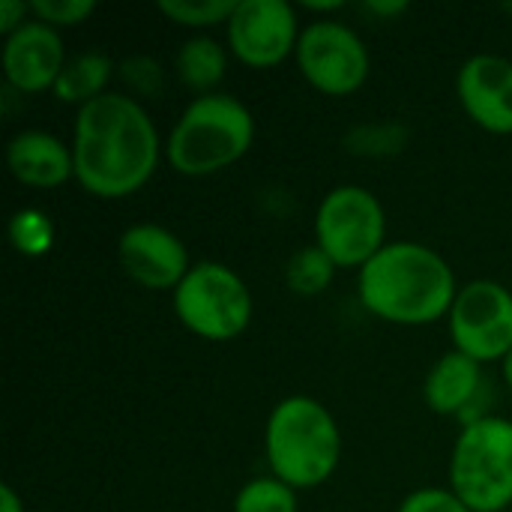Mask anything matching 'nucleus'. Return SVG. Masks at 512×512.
<instances>
[{"instance_id":"1","label":"nucleus","mask_w":512,"mask_h":512,"mask_svg":"<svg viewBox=\"0 0 512 512\" xmlns=\"http://www.w3.org/2000/svg\"><path fill=\"white\" fill-rule=\"evenodd\" d=\"M75 183L102 201L141 192L159 168L162 138L144 108L129 93L108 90L78 108L72 129Z\"/></svg>"},{"instance_id":"22","label":"nucleus","mask_w":512,"mask_h":512,"mask_svg":"<svg viewBox=\"0 0 512 512\" xmlns=\"http://www.w3.org/2000/svg\"><path fill=\"white\" fill-rule=\"evenodd\" d=\"M117 75L126 84L129 96L141 99H156L165 87V69L156 57L150 54H132L117 63Z\"/></svg>"},{"instance_id":"15","label":"nucleus","mask_w":512,"mask_h":512,"mask_svg":"<svg viewBox=\"0 0 512 512\" xmlns=\"http://www.w3.org/2000/svg\"><path fill=\"white\" fill-rule=\"evenodd\" d=\"M483 366L459 351L435 360L423 381V402L438 417H462L483 390Z\"/></svg>"},{"instance_id":"13","label":"nucleus","mask_w":512,"mask_h":512,"mask_svg":"<svg viewBox=\"0 0 512 512\" xmlns=\"http://www.w3.org/2000/svg\"><path fill=\"white\" fill-rule=\"evenodd\" d=\"M456 96L474 126L489 135H512V60L474 54L456 72Z\"/></svg>"},{"instance_id":"19","label":"nucleus","mask_w":512,"mask_h":512,"mask_svg":"<svg viewBox=\"0 0 512 512\" xmlns=\"http://www.w3.org/2000/svg\"><path fill=\"white\" fill-rule=\"evenodd\" d=\"M9 243L24 258H39L54 246V222L39 207H21L9 219Z\"/></svg>"},{"instance_id":"21","label":"nucleus","mask_w":512,"mask_h":512,"mask_svg":"<svg viewBox=\"0 0 512 512\" xmlns=\"http://www.w3.org/2000/svg\"><path fill=\"white\" fill-rule=\"evenodd\" d=\"M297 507V489L273 474L249 480L234 498V512H297Z\"/></svg>"},{"instance_id":"25","label":"nucleus","mask_w":512,"mask_h":512,"mask_svg":"<svg viewBox=\"0 0 512 512\" xmlns=\"http://www.w3.org/2000/svg\"><path fill=\"white\" fill-rule=\"evenodd\" d=\"M396 512H471L459 498H456V492L447 486V489H441V486H426V489H417V492H411L402 504H399V510Z\"/></svg>"},{"instance_id":"3","label":"nucleus","mask_w":512,"mask_h":512,"mask_svg":"<svg viewBox=\"0 0 512 512\" xmlns=\"http://www.w3.org/2000/svg\"><path fill=\"white\" fill-rule=\"evenodd\" d=\"M264 456L270 474L291 489H318L339 471L342 432L327 405L312 396H285L264 426Z\"/></svg>"},{"instance_id":"29","label":"nucleus","mask_w":512,"mask_h":512,"mask_svg":"<svg viewBox=\"0 0 512 512\" xmlns=\"http://www.w3.org/2000/svg\"><path fill=\"white\" fill-rule=\"evenodd\" d=\"M345 3L342 0H330V3H315V0H306L303 3V9H309V12H318V15H327V12H339Z\"/></svg>"},{"instance_id":"26","label":"nucleus","mask_w":512,"mask_h":512,"mask_svg":"<svg viewBox=\"0 0 512 512\" xmlns=\"http://www.w3.org/2000/svg\"><path fill=\"white\" fill-rule=\"evenodd\" d=\"M24 21H30V3H21V0L0 3V33L3 36L15 33Z\"/></svg>"},{"instance_id":"23","label":"nucleus","mask_w":512,"mask_h":512,"mask_svg":"<svg viewBox=\"0 0 512 512\" xmlns=\"http://www.w3.org/2000/svg\"><path fill=\"white\" fill-rule=\"evenodd\" d=\"M345 144H348L351 153H360V156H390V153L402 150L405 132H402L399 126L369 123V126L354 129V132L345 138Z\"/></svg>"},{"instance_id":"4","label":"nucleus","mask_w":512,"mask_h":512,"mask_svg":"<svg viewBox=\"0 0 512 512\" xmlns=\"http://www.w3.org/2000/svg\"><path fill=\"white\" fill-rule=\"evenodd\" d=\"M255 144V117L231 93L195 96L168 132V165L183 177H213L237 165Z\"/></svg>"},{"instance_id":"9","label":"nucleus","mask_w":512,"mask_h":512,"mask_svg":"<svg viewBox=\"0 0 512 512\" xmlns=\"http://www.w3.org/2000/svg\"><path fill=\"white\" fill-rule=\"evenodd\" d=\"M453 351L486 363H504L512 351V288L495 279H471L459 288L447 315Z\"/></svg>"},{"instance_id":"27","label":"nucleus","mask_w":512,"mask_h":512,"mask_svg":"<svg viewBox=\"0 0 512 512\" xmlns=\"http://www.w3.org/2000/svg\"><path fill=\"white\" fill-rule=\"evenodd\" d=\"M363 9L378 15V18H396V15H402L408 9V3L405 0H369Z\"/></svg>"},{"instance_id":"24","label":"nucleus","mask_w":512,"mask_h":512,"mask_svg":"<svg viewBox=\"0 0 512 512\" xmlns=\"http://www.w3.org/2000/svg\"><path fill=\"white\" fill-rule=\"evenodd\" d=\"M96 12L93 0H36L30 3V15L54 30L63 27H78Z\"/></svg>"},{"instance_id":"5","label":"nucleus","mask_w":512,"mask_h":512,"mask_svg":"<svg viewBox=\"0 0 512 512\" xmlns=\"http://www.w3.org/2000/svg\"><path fill=\"white\" fill-rule=\"evenodd\" d=\"M450 489L471 512L512 507V420L474 417L450 453Z\"/></svg>"},{"instance_id":"7","label":"nucleus","mask_w":512,"mask_h":512,"mask_svg":"<svg viewBox=\"0 0 512 512\" xmlns=\"http://www.w3.org/2000/svg\"><path fill=\"white\" fill-rule=\"evenodd\" d=\"M315 246L339 270L366 267L387 246V210L381 198L357 183L330 189L315 210Z\"/></svg>"},{"instance_id":"18","label":"nucleus","mask_w":512,"mask_h":512,"mask_svg":"<svg viewBox=\"0 0 512 512\" xmlns=\"http://www.w3.org/2000/svg\"><path fill=\"white\" fill-rule=\"evenodd\" d=\"M336 270L339 267L330 261V255L321 246H303V249H297L288 258V264H285V282L300 297H318V294H324L330 288Z\"/></svg>"},{"instance_id":"17","label":"nucleus","mask_w":512,"mask_h":512,"mask_svg":"<svg viewBox=\"0 0 512 512\" xmlns=\"http://www.w3.org/2000/svg\"><path fill=\"white\" fill-rule=\"evenodd\" d=\"M117 72L114 60L105 54V51H81V54H72L54 84V96L63 102V105H90L93 99L105 96L108 93V81L111 75Z\"/></svg>"},{"instance_id":"2","label":"nucleus","mask_w":512,"mask_h":512,"mask_svg":"<svg viewBox=\"0 0 512 512\" xmlns=\"http://www.w3.org/2000/svg\"><path fill=\"white\" fill-rule=\"evenodd\" d=\"M450 261L426 243L393 240L357 273V294L369 315L396 327L447 321L456 294Z\"/></svg>"},{"instance_id":"16","label":"nucleus","mask_w":512,"mask_h":512,"mask_svg":"<svg viewBox=\"0 0 512 512\" xmlns=\"http://www.w3.org/2000/svg\"><path fill=\"white\" fill-rule=\"evenodd\" d=\"M228 57H231L228 45H222L219 39H213L207 33H198L177 48L174 72L186 90L207 96V93H216L219 81L225 78Z\"/></svg>"},{"instance_id":"28","label":"nucleus","mask_w":512,"mask_h":512,"mask_svg":"<svg viewBox=\"0 0 512 512\" xmlns=\"http://www.w3.org/2000/svg\"><path fill=\"white\" fill-rule=\"evenodd\" d=\"M0 512H24V501H21V495H18L9 483H3V486H0Z\"/></svg>"},{"instance_id":"14","label":"nucleus","mask_w":512,"mask_h":512,"mask_svg":"<svg viewBox=\"0 0 512 512\" xmlns=\"http://www.w3.org/2000/svg\"><path fill=\"white\" fill-rule=\"evenodd\" d=\"M6 168L27 189H57L75 177L72 147L45 129H21L6 144Z\"/></svg>"},{"instance_id":"11","label":"nucleus","mask_w":512,"mask_h":512,"mask_svg":"<svg viewBox=\"0 0 512 512\" xmlns=\"http://www.w3.org/2000/svg\"><path fill=\"white\" fill-rule=\"evenodd\" d=\"M117 261L123 273L144 291H171L192 270L186 243L156 222L129 225L117 240Z\"/></svg>"},{"instance_id":"30","label":"nucleus","mask_w":512,"mask_h":512,"mask_svg":"<svg viewBox=\"0 0 512 512\" xmlns=\"http://www.w3.org/2000/svg\"><path fill=\"white\" fill-rule=\"evenodd\" d=\"M501 366H504V384H507V387L512 390V351H510V357H507Z\"/></svg>"},{"instance_id":"6","label":"nucleus","mask_w":512,"mask_h":512,"mask_svg":"<svg viewBox=\"0 0 512 512\" xmlns=\"http://www.w3.org/2000/svg\"><path fill=\"white\" fill-rule=\"evenodd\" d=\"M177 321L204 342L240 339L255 312V300L243 276L222 261H195L171 294Z\"/></svg>"},{"instance_id":"12","label":"nucleus","mask_w":512,"mask_h":512,"mask_svg":"<svg viewBox=\"0 0 512 512\" xmlns=\"http://www.w3.org/2000/svg\"><path fill=\"white\" fill-rule=\"evenodd\" d=\"M66 60L69 57L60 30L36 21L33 15L15 33L3 36V51H0L3 81L9 90L21 96L54 90Z\"/></svg>"},{"instance_id":"20","label":"nucleus","mask_w":512,"mask_h":512,"mask_svg":"<svg viewBox=\"0 0 512 512\" xmlns=\"http://www.w3.org/2000/svg\"><path fill=\"white\" fill-rule=\"evenodd\" d=\"M159 15L186 30H210L228 24L237 0H159Z\"/></svg>"},{"instance_id":"8","label":"nucleus","mask_w":512,"mask_h":512,"mask_svg":"<svg viewBox=\"0 0 512 512\" xmlns=\"http://www.w3.org/2000/svg\"><path fill=\"white\" fill-rule=\"evenodd\" d=\"M294 60L312 90L336 99L357 93L372 72V57L363 36L336 18H315L306 24Z\"/></svg>"},{"instance_id":"10","label":"nucleus","mask_w":512,"mask_h":512,"mask_svg":"<svg viewBox=\"0 0 512 512\" xmlns=\"http://www.w3.org/2000/svg\"><path fill=\"white\" fill-rule=\"evenodd\" d=\"M297 9L285 0H237L225 24V45L231 57L249 69H273L297 54L300 42Z\"/></svg>"}]
</instances>
